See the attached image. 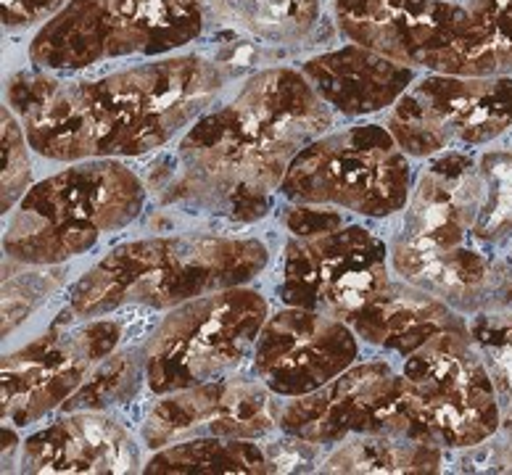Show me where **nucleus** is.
Returning <instances> with one entry per match:
<instances>
[{
  "instance_id": "obj_1",
  "label": "nucleus",
  "mask_w": 512,
  "mask_h": 475,
  "mask_svg": "<svg viewBox=\"0 0 512 475\" xmlns=\"http://www.w3.org/2000/svg\"><path fill=\"white\" fill-rule=\"evenodd\" d=\"M220 88L217 66L183 56L80 82L27 69L8 82V98L37 154L85 161L161 148L191 125Z\"/></svg>"
},
{
  "instance_id": "obj_2",
  "label": "nucleus",
  "mask_w": 512,
  "mask_h": 475,
  "mask_svg": "<svg viewBox=\"0 0 512 475\" xmlns=\"http://www.w3.org/2000/svg\"><path fill=\"white\" fill-rule=\"evenodd\" d=\"M328 103L293 69L254 74L230 106L198 119L180 143V156L217 193L227 214L259 220L270 190L283 183L291 161L330 127Z\"/></svg>"
},
{
  "instance_id": "obj_3",
  "label": "nucleus",
  "mask_w": 512,
  "mask_h": 475,
  "mask_svg": "<svg viewBox=\"0 0 512 475\" xmlns=\"http://www.w3.org/2000/svg\"><path fill=\"white\" fill-rule=\"evenodd\" d=\"M267 264L256 238L177 235L122 243L74 283L69 312L101 317L127 304L175 309L209 293L241 288Z\"/></svg>"
},
{
  "instance_id": "obj_4",
  "label": "nucleus",
  "mask_w": 512,
  "mask_h": 475,
  "mask_svg": "<svg viewBox=\"0 0 512 475\" xmlns=\"http://www.w3.org/2000/svg\"><path fill=\"white\" fill-rule=\"evenodd\" d=\"M349 35L436 74H512V0H352Z\"/></svg>"
},
{
  "instance_id": "obj_5",
  "label": "nucleus",
  "mask_w": 512,
  "mask_h": 475,
  "mask_svg": "<svg viewBox=\"0 0 512 475\" xmlns=\"http://www.w3.org/2000/svg\"><path fill=\"white\" fill-rule=\"evenodd\" d=\"M481 198L483 180L473 159L457 151L433 159L412 193L404 233L394 243L396 272L433 296L473 307L489 285L486 256L468 246Z\"/></svg>"
},
{
  "instance_id": "obj_6",
  "label": "nucleus",
  "mask_w": 512,
  "mask_h": 475,
  "mask_svg": "<svg viewBox=\"0 0 512 475\" xmlns=\"http://www.w3.org/2000/svg\"><path fill=\"white\" fill-rule=\"evenodd\" d=\"M146 188L117 159H88L48 177L19 201L6 254L27 264H61L90 251L103 233L138 220Z\"/></svg>"
},
{
  "instance_id": "obj_7",
  "label": "nucleus",
  "mask_w": 512,
  "mask_h": 475,
  "mask_svg": "<svg viewBox=\"0 0 512 475\" xmlns=\"http://www.w3.org/2000/svg\"><path fill=\"white\" fill-rule=\"evenodd\" d=\"M204 30V0H69L35 35L43 69H85L125 56H161Z\"/></svg>"
},
{
  "instance_id": "obj_8",
  "label": "nucleus",
  "mask_w": 512,
  "mask_h": 475,
  "mask_svg": "<svg viewBox=\"0 0 512 475\" xmlns=\"http://www.w3.org/2000/svg\"><path fill=\"white\" fill-rule=\"evenodd\" d=\"M264 322L267 301L243 285L185 301L143 351L148 388L164 396L227 378L251 357Z\"/></svg>"
},
{
  "instance_id": "obj_9",
  "label": "nucleus",
  "mask_w": 512,
  "mask_h": 475,
  "mask_svg": "<svg viewBox=\"0 0 512 475\" xmlns=\"http://www.w3.org/2000/svg\"><path fill=\"white\" fill-rule=\"evenodd\" d=\"M280 190L299 204L388 217L410 204L412 169L391 132L359 125L309 143L286 169Z\"/></svg>"
},
{
  "instance_id": "obj_10",
  "label": "nucleus",
  "mask_w": 512,
  "mask_h": 475,
  "mask_svg": "<svg viewBox=\"0 0 512 475\" xmlns=\"http://www.w3.org/2000/svg\"><path fill=\"white\" fill-rule=\"evenodd\" d=\"M412 404L433 446L468 449L499 431L497 386L465 328H447L404 357Z\"/></svg>"
},
{
  "instance_id": "obj_11",
  "label": "nucleus",
  "mask_w": 512,
  "mask_h": 475,
  "mask_svg": "<svg viewBox=\"0 0 512 475\" xmlns=\"http://www.w3.org/2000/svg\"><path fill=\"white\" fill-rule=\"evenodd\" d=\"M280 428L307 444H333L346 436H404L431 444L412 404V386L388 362L349 367L312 394L296 396L280 412Z\"/></svg>"
},
{
  "instance_id": "obj_12",
  "label": "nucleus",
  "mask_w": 512,
  "mask_h": 475,
  "mask_svg": "<svg viewBox=\"0 0 512 475\" xmlns=\"http://www.w3.org/2000/svg\"><path fill=\"white\" fill-rule=\"evenodd\" d=\"M388 285L386 246L359 225L288 241L280 267V299L349 322Z\"/></svg>"
},
{
  "instance_id": "obj_13",
  "label": "nucleus",
  "mask_w": 512,
  "mask_h": 475,
  "mask_svg": "<svg viewBox=\"0 0 512 475\" xmlns=\"http://www.w3.org/2000/svg\"><path fill=\"white\" fill-rule=\"evenodd\" d=\"M391 135L404 154L425 159L452 143L478 146L512 127V80L439 74L396 101Z\"/></svg>"
},
{
  "instance_id": "obj_14",
  "label": "nucleus",
  "mask_w": 512,
  "mask_h": 475,
  "mask_svg": "<svg viewBox=\"0 0 512 475\" xmlns=\"http://www.w3.org/2000/svg\"><path fill=\"white\" fill-rule=\"evenodd\" d=\"M357 338L344 320L291 307L264 322L254 373L275 396L312 394L354 365Z\"/></svg>"
},
{
  "instance_id": "obj_15",
  "label": "nucleus",
  "mask_w": 512,
  "mask_h": 475,
  "mask_svg": "<svg viewBox=\"0 0 512 475\" xmlns=\"http://www.w3.org/2000/svg\"><path fill=\"white\" fill-rule=\"evenodd\" d=\"M90 357L82 328L61 336L59 325L35 344L3 359V420L30 425L56 407L88 380Z\"/></svg>"
},
{
  "instance_id": "obj_16",
  "label": "nucleus",
  "mask_w": 512,
  "mask_h": 475,
  "mask_svg": "<svg viewBox=\"0 0 512 475\" xmlns=\"http://www.w3.org/2000/svg\"><path fill=\"white\" fill-rule=\"evenodd\" d=\"M22 465L27 473H132L138 449L117 420L88 410L30 436Z\"/></svg>"
},
{
  "instance_id": "obj_17",
  "label": "nucleus",
  "mask_w": 512,
  "mask_h": 475,
  "mask_svg": "<svg viewBox=\"0 0 512 475\" xmlns=\"http://www.w3.org/2000/svg\"><path fill=\"white\" fill-rule=\"evenodd\" d=\"M301 74L312 82L322 101L346 117H365L383 111L407 93L415 80V69L391 61L381 53L346 45L307 61Z\"/></svg>"
},
{
  "instance_id": "obj_18",
  "label": "nucleus",
  "mask_w": 512,
  "mask_h": 475,
  "mask_svg": "<svg viewBox=\"0 0 512 475\" xmlns=\"http://www.w3.org/2000/svg\"><path fill=\"white\" fill-rule=\"evenodd\" d=\"M349 322L367 344L386 346L402 357L420 349L428 338L441 330L462 325L439 296L417 285L407 288V285L391 283Z\"/></svg>"
},
{
  "instance_id": "obj_19",
  "label": "nucleus",
  "mask_w": 512,
  "mask_h": 475,
  "mask_svg": "<svg viewBox=\"0 0 512 475\" xmlns=\"http://www.w3.org/2000/svg\"><path fill=\"white\" fill-rule=\"evenodd\" d=\"M146 473H275V462L251 439H201L177 441L148 462Z\"/></svg>"
},
{
  "instance_id": "obj_20",
  "label": "nucleus",
  "mask_w": 512,
  "mask_h": 475,
  "mask_svg": "<svg viewBox=\"0 0 512 475\" xmlns=\"http://www.w3.org/2000/svg\"><path fill=\"white\" fill-rule=\"evenodd\" d=\"M439 465V446L378 433L346 441L325 457L328 473H433Z\"/></svg>"
},
{
  "instance_id": "obj_21",
  "label": "nucleus",
  "mask_w": 512,
  "mask_h": 475,
  "mask_svg": "<svg viewBox=\"0 0 512 475\" xmlns=\"http://www.w3.org/2000/svg\"><path fill=\"white\" fill-rule=\"evenodd\" d=\"M227 383L230 380L222 378L204 383V386L164 394V399L148 412L146 423H143V441L154 449H159V446L164 449V446L177 444L201 428L209 431V425L222 407Z\"/></svg>"
},
{
  "instance_id": "obj_22",
  "label": "nucleus",
  "mask_w": 512,
  "mask_h": 475,
  "mask_svg": "<svg viewBox=\"0 0 512 475\" xmlns=\"http://www.w3.org/2000/svg\"><path fill=\"white\" fill-rule=\"evenodd\" d=\"M214 14L270 43L307 37L320 16L317 0H209Z\"/></svg>"
},
{
  "instance_id": "obj_23",
  "label": "nucleus",
  "mask_w": 512,
  "mask_h": 475,
  "mask_svg": "<svg viewBox=\"0 0 512 475\" xmlns=\"http://www.w3.org/2000/svg\"><path fill=\"white\" fill-rule=\"evenodd\" d=\"M470 336L486 357V367L497 386L502 423L512 444V315L478 317Z\"/></svg>"
},
{
  "instance_id": "obj_24",
  "label": "nucleus",
  "mask_w": 512,
  "mask_h": 475,
  "mask_svg": "<svg viewBox=\"0 0 512 475\" xmlns=\"http://www.w3.org/2000/svg\"><path fill=\"white\" fill-rule=\"evenodd\" d=\"M138 375L140 365H135V359L130 354H119V357L101 359V365L88 375V380L82 383L69 402L61 407L64 412H82V410H103L109 404L127 402L135 391H138Z\"/></svg>"
},
{
  "instance_id": "obj_25",
  "label": "nucleus",
  "mask_w": 512,
  "mask_h": 475,
  "mask_svg": "<svg viewBox=\"0 0 512 475\" xmlns=\"http://www.w3.org/2000/svg\"><path fill=\"white\" fill-rule=\"evenodd\" d=\"M483 198L478 209V241H497L512 233V154H489L481 161Z\"/></svg>"
},
{
  "instance_id": "obj_26",
  "label": "nucleus",
  "mask_w": 512,
  "mask_h": 475,
  "mask_svg": "<svg viewBox=\"0 0 512 475\" xmlns=\"http://www.w3.org/2000/svg\"><path fill=\"white\" fill-rule=\"evenodd\" d=\"M32 167L27 143H24L22 127L16 125L11 111L3 109V212H11V206L19 204L24 190H30Z\"/></svg>"
},
{
  "instance_id": "obj_27",
  "label": "nucleus",
  "mask_w": 512,
  "mask_h": 475,
  "mask_svg": "<svg viewBox=\"0 0 512 475\" xmlns=\"http://www.w3.org/2000/svg\"><path fill=\"white\" fill-rule=\"evenodd\" d=\"M59 278H45L43 275H22L14 283H6V296H3V333L14 328L16 322L30 315L37 301H43L51 288H56Z\"/></svg>"
},
{
  "instance_id": "obj_28",
  "label": "nucleus",
  "mask_w": 512,
  "mask_h": 475,
  "mask_svg": "<svg viewBox=\"0 0 512 475\" xmlns=\"http://www.w3.org/2000/svg\"><path fill=\"white\" fill-rule=\"evenodd\" d=\"M64 0H3V24L8 30H27L32 24L59 14Z\"/></svg>"
},
{
  "instance_id": "obj_29",
  "label": "nucleus",
  "mask_w": 512,
  "mask_h": 475,
  "mask_svg": "<svg viewBox=\"0 0 512 475\" xmlns=\"http://www.w3.org/2000/svg\"><path fill=\"white\" fill-rule=\"evenodd\" d=\"M286 225L293 235L299 238H307V235L317 233H330L336 227L344 225L341 214L333 212V209H312V204L296 206V209H288Z\"/></svg>"
},
{
  "instance_id": "obj_30",
  "label": "nucleus",
  "mask_w": 512,
  "mask_h": 475,
  "mask_svg": "<svg viewBox=\"0 0 512 475\" xmlns=\"http://www.w3.org/2000/svg\"><path fill=\"white\" fill-rule=\"evenodd\" d=\"M505 280H510L512 283V254L507 256V262H505Z\"/></svg>"
}]
</instances>
